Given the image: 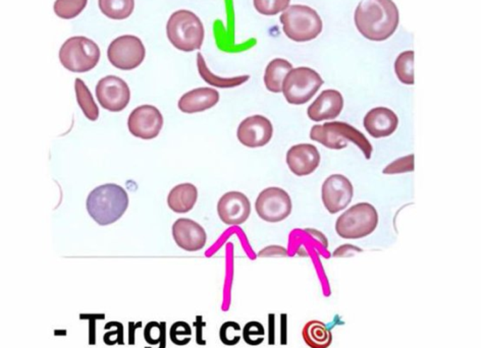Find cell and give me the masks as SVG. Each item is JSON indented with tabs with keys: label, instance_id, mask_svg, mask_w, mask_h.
<instances>
[{
	"label": "cell",
	"instance_id": "484cf974",
	"mask_svg": "<svg viewBox=\"0 0 481 348\" xmlns=\"http://www.w3.org/2000/svg\"><path fill=\"white\" fill-rule=\"evenodd\" d=\"M74 91H76L77 101L83 111L84 116L89 120L95 121L99 118V108L95 103L93 96L86 84L81 79L74 81Z\"/></svg>",
	"mask_w": 481,
	"mask_h": 348
},
{
	"label": "cell",
	"instance_id": "e0dca14e",
	"mask_svg": "<svg viewBox=\"0 0 481 348\" xmlns=\"http://www.w3.org/2000/svg\"><path fill=\"white\" fill-rule=\"evenodd\" d=\"M344 108V97L337 90L322 91L307 109L308 118L315 123L337 118Z\"/></svg>",
	"mask_w": 481,
	"mask_h": 348
},
{
	"label": "cell",
	"instance_id": "30bf717a",
	"mask_svg": "<svg viewBox=\"0 0 481 348\" xmlns=\"http://www.w3.org/2000/svg\"><path fill=\"white\" fill-rule=\"evenodd\" d=\"M353 197V184L345 175H331L322 184V203L331 214H337L345 210L351 204Z\"/></svg>",
	"mask_w": 481,
	"mask_h": 348
},
{
	"label": "cell",
	"instance_id": "d4e9b609",
	"mask_svg": "<svg viewBox=\"0 0 481 348\" xmlns=\"http://www.w3.org/2000/svg\"><path fill=\"white\" fill-rule=\"evenodd\" d=\"M100 11L111 20H125L132 15L135 0H98Z\"/></svg>",
	"mask_w": 481,
	"mask_h": 348
},
{
	"label": "cell",
	"instance_id": "f1b7e54d",
	"mask_svg": "<svg viewBox=\"0 0 481 348\" xmlns=\"http://www.w3.org/2000/svg\"><path fill=\"white\" fill-rule=\"evenodd\" d=\"M87 4L88 0H57L53 9L58 18L71 20L80 15Z\"/></svg>",
	"mask_w": 481,
	"mask_h": 348
},
{
	"label": "cell",
	"instance_id": "cb8c5ba5",
	"mask_svg": "<svg viewBox=\"0 0 481 348\" xmlns=\"http://www.w3.org/2000/svg\"><path fill=\"white\" fill-rule=\"evenodd\" d=\"M197 69L199 72L201 78L205 83L210 86L221 89H231L239 87L243 84L249 81V76H239L233 77V78H221V77L216 76L207 67L205 62L204 57L200 52L197 53Z\"/></svg>",
	"mask_w": 481,
	"mask_h": 348
},
{
	"label": "cell",
	"instance_id": "74e56055",
	"mask_svg": "<svg viewBox=\"0 0 481 348\" xmlns=\"http://www.w3.org/2000/svg\"><path fill=\"white\" fill-rule=\"evenodd\" d=\"M304 231L306 233H307V235H309L310 237L314 238V240H316L317 242H319V244L322 245V247H324V249H328V240L324 233L321 232L319 230H314V228H306Z\"/></svg>",
	"mask_w": 481,
	"mask_h": 348
},
{
	"label": "cell",
	"instance_id": "52a82bcc",
	"mask_svg": "<svg viewBox=\"0 0 481 348\" xmlns=\"http://www.w3.org/2000/svg\"><path fill=\"white\" fill-rule=\"evenodd\" d=\"M321 74L310 67L293 69L287 74L282 84V94L287 102L293 105H303L314 97L324 85Z\"/></svg>",
	"mask_w": 481,
	"mask_h": 348
},
{
	"label": "cell",
	"instance_id": "ffe728a7",
	"mask_svg": "<svg viewBox=\"0 0 481 348\" xmlns=\"http://www.w3.org/2000/svg\"><path fill=\"white\" fill-rule=\"evenodd\" d=\"M198 200V190L192 184H177L167 196V205L175 213L184 214L190 212Z\"/></svg>",
	"mask_w": 481,
	"mask_h": 348
},
{
	"label": "cell",
	"instance_id": "8d00e7d4",
	"mask_svg": "<svg viewBox=\"0 0 481 348\" xmlns=\"http://www.w3.org/2000/svg\"><path fill=\"white\" fill-rule=\"evenodd\" d=\"M357 253H362L360 247L353 245H343L335 249L333 257L335 258H343V257H352Z\"/></svg>",
	"mask_w": 481,
	"mask_h": 348
},
{
	"label": "cell",
	"instance_id": "d6a6232c",
	"mask_svg": "<svg viewBox=\"0 0 481 348\" xmlns=\"http://www.w3.org/2000/svg\"><path fill=\"white\" fill-rule=\"evenodd\" d=\"M192 336V329L186 322L179 321L172 325L170 329V337L174 344L183 347L188 344Z\"/></svg>",
	"mask_w": 481,
	"mask_h": 348
},
{
	"label": "cell",
	"instance_id": "8992f818",
	"mask_svg": "<svg viewBox=\"0 0 481 348\" xmlns=\"http://www.w3.org/2000/svg\"><path fill=\"white\" fill-rule=\"evenodd\" d=\"M60 62L72 72H87L94 69L100 60L99 46L84 36L71 37L60 49Z\"/></svg>",
	"mask_w": 481,
	"mask_h": 348
},
{
	"label": "cell",
	"instance_id": "4fadbf2b",
	"mask_svg": "<svg viewBox=\"0 0 481 348\" xmlns=\"http://www.w3.org/2000/svg\"><path fill=\"white\" fill-rule=\"evenodd\" d=\"M272 121L258 114L245 118L237 130V137L240 144L251 149L266 146L272 141Z\"/></svg>",
	"mask_w": 481,
	"mask_h": 348
},
{
	"label": "cell",
	"instance_id": "1f68e13d",
	"mask_svg": "<svg viewBox=\"0 0 481 348\" xmlns=\"http://www.w3.org/2000/svg\"><path fill=\"white\" fill-rule=\"evenodd\" d=\"M254 8L263 16H275L286 11L291 0H253Z\"/></svg>",
	"mask_w": 481,
	"mask_h": 348
},
{
	"label": "cell",
	"instance_id": "d590c367",
	"mask_svg": "<svg viewBox=\"0 0 481 348\" xmlns=\"http://www.w3.org/2000/svg\"><path fill=\"white\" fill-rule=\"evenodd\" d=\"M288 256V249L281 245H268L265 249H261L258 253V257L265 258V257H287Z\"/></svg>",
	"mask_w": 481,
	"mask_h": 348
},
{
	"label": "cell",
	"instance_id": "44dd1931",
	"mask_svg": "<svg viewBox=\"0 0 481 348\" xmlns=\"http://www.w3.org/2000/svg\"><path fill=\"white\" fill-rule=\"evenodd\" d=\"M324 125L340 139L356 145L367 160L371 158L373 150L372 145L368 141L367 137L362 134L360 130L352 127L349 123H343V121H329V123H324Z\"/></svg>",
	"mask_w": 481,
	"mask_h": 348
},
{
	"label": "cell",
	"instance_id": "4316f807",
	"mask_svg": "<svg viewBox=\"0 0 481 348\" xmlns=\"http://www.w3.org/2000/svg\"><path fill=\"white\" fill-rule=\"evenodd\" d=\"M394 72L399 81L405 85H414V51L402 52L394 62Z\"/></svg>",
	"mask_w": 481,
	"mask_h": 348
},
{
	"label": "cell",
	"instance_id": "e575fe53",
	"mask_svg": "<svg viewBox=\"0 0 481 348\" xmlns=\"http://www.w3.org/2000/svg\"><path fill=\"white\" fill-rule=\"evenodd\" d=\"M414 154L406 156V157L399 158L394 160L391 164L382 170V174L385 175H394L407 174V172H414Z\"/></svg>",
	"mask_w": 481,
	"mask_h": 348
},
{
	"label": "cell",
	"instance_id": "9c48e42d",
	"mask_svg": "<svg viewBox=\"0 0 481 348\" xmlns=\"http://www.w3.org/2000/svg\"><path fill=\"white\" fill-rule=\"evenodd\" d=\"M292 209L293 204L289 193L277 186L265 189L256 198L257 215L270 223L284 221L291 215Z\"/></svg>",
	"mask_w": 481,
	"mask_h": 348
},
{
	"label": "cell",
	"instance_id": "7a4b0ae2",
	"mask_svg": "<svg viewBox=\"0 0 481 348\" xmlns=\"http://www.w3.org/2000/svg\"><path fill=\"white\" fill-rule=\"evenodd\" d=\"M87 211L97 224L111 225L123 217L128 207L127 191L121 186L106 184L89 193Z\"/></svg>",
	"mask_w": 481,
	"mask_h": 348
},
{
	"label": "cell",
	"instance_id": "ba28073f",
	"mask_svg": "<svg viewBox=\"0 0 481 348\" xmlns=\"http://www.w3.org/2000/svg\"><path fill=\"white\" fill-rule=\"evenodd\" d=\"M146 49L143 42L134 35H123L109 44L107 58L116 69L132 71L144 62Z\"/></svg>",
	"mask_w": 481,
	"mask_h": 348
},
{
	"label": "cell",
	"instance_id": "2e32d148",
	"mask_svg": "<svg viewBox=\"0 0 481 348\" xmlns=\"http://www.w3.org/2000/svg\"><path fill=\"white\" fill-rule=\"evenodd\" d=\"M172 231L175 242L184 251H200L206 245V231L192 219H177L172 224Z\"/></svg>",
	"mask_w": 481,
	"mask_h": 348
},
{
	"label": "cell",
	"instance_id": "277c9868",
	"mask_svg": "<svg viewBox=\"0 0 481 348\" xmlns=\"http://www.w3.org/2000/svg\"><path fill=\"white\" fill-rule=\"evenodd\" d=\"M280 21L289 39L295 42H308L319 37L322 32V20L316 11L303 4L289 6Z\"/></svg>",
	"mask_w": 481,
	"mask_h": 348
},
{
	"label": "cell",
	"instance_id": "5b68a950",
	"mask_svg": "<svg viewBox=\"0 0 481 348\" xmlns=\"http://www.w3.org/2000/svg\"><path fill=\"white\" fill-rule=\"evenodd\" d=\"M378 221L377 210L373 205L358 203L338 217L336 231L345 240H360L377 230Z\"/></svg>",
	"mask_w": 481,
	"mask_h": 348
},
{
	"label": "cell",
	"instance_id": "3957f363",
	"mask_svg": "<svg viewBox=\"0 0 481 348\" xmlns=\"http://www.w3.org/2000/svg\"><path fill=\"white\" fill-rule=\"evenodd\" d=\"M167 35L177 50L192 52L199 50L204 41V26L196 13L187 9L175 11L167 24Z\"/></svg>",
	"mask_w": 481,
	"mask_h": 348
},
{
	"label": "cell",
	"instance_id": "603a6c76",
	"mask_svg": "<svg viewBox=\"0 0 481 348\" xmlns=\"http://www.w3.org/2000/svg\"><path fill=\"white\" fill-rule=\"evenodd\" d=\"M303 339L310 348H328L333 342V334L321 321L312 320L303 327Z\"/></svg>",
	"mask_w": 481,
	"mask_h": 348
},
{
	"label": "cell",
	"instance_id": "d6986e66",
	"mask_svg": "<svg viewBox=\"0 0 481 348\" xmlns=\"http://www.w3.org/2000/svg\"><path fill=\"white\" fill-rule=\"evenodd\" d=\"M219 101V93L216 89L203 87L194 89L179 98V111L187 114L198 113L211 109Z\"/></svg>",
	"mask_w": 481,
	"mask_h": 348
},
{
	"label": "cell",
	"instance_id": "6da1fadb",
	"mask_svg": "<svg viewBox=\"0 0 481 348\" xmlns=\"http://www.w3.org/2000/svg\"><path fill=\"white\" fill-rule=\"evenodd\" d=\"M354 21L362 36L380 42L393 36L398 29L400 13L393 0H361Z\"/></svg>",
	"mask_w": 481,
	"mask_h": 348
},
{
	"label": "cell",
	"instance_id": "8fae6325",
	"mask_svg": "<svg viewBox=\"0 0 481 348\" xmlns=\"http://www.w3.org/2000/svg\"><path fill=\"white\" fill-rule=\"evenodd\" d=\"M163 127V116L160 109L153 105H141L131 112L128 128L131 134L139 139L153 140L158 137Z\"/></svg>",
	"mask_w": 481,
	"mask_h": 348
},
{
	"label": "cell",
	"instance_id": "83f0119b",
	"mask_svg": "<svg viewBox=\"0 0 481 348\" xmlns=\"http://www.w3.org/2000/svg\"><path fill=\"white\" fill-rule=\"evenodd\" d=\"M310 139L324 145V147L331 149V150H343L348 146L347 141L338 137L324 125H317L312 127L311 130H310Z\"/></svg>",
	"mask_w": 481,
	"mask_h": 348
},
{
	"label": "cell",
	"instance_id": "f546056e",
	"mask_svg": "<svg viewBox=\"0 0 481 348\" xmlns=\"http://www.w3.org/2000/svg\"><path fill=\"white\" fill-rule=\"evenodd\" d=\"M144 338L148 344L158 348L165 347V325L149 322L144 329Z\"/></svg>",
	"mask_w": 481,
	"mask_h": 348
},
{
	"label": "cell",
	"instance_id": "ac0fdd59",
	"mask_svg": "<svg viewBox=\"0 0 481 348\" xmlns=\"http://www.w3.org/2000/svg\"><path fill=\"white\" fill-rule=\"evenodd\" d=\"M363 125L371 137L380 139L389 137L396 132L399 125V118L392 109L375 107L366 113Z\"/></svg>",
	"mask_w": 481,
	"mask_h": 348
},
{
	"label": "cell",
	"instance_id": "7402d4cb",
	"mask_svg": "<svg viewBox=\"0 0 481 348\" xmlns=\"http://www.w3.org/2000/svg\"><path fill=\"white\" fill-rule=\"evenodd\" d=\"M293 64L282 58H275L266 67L265 72V85L270 92L282 93V84L287 74L293 69Z\"/></svg>",
	"mask_w": 481,
	"mask_h": 348
},
{
	"label": "cell",
	"instance_id": "836d02e7",
	"mask_svg": "<svg viewBox=\"0 0 481 348\" xmlns=\"http://www.w3.org/2000/svg\"><path fill=\"white\" fill-rule=\"evenodd\" d=\"M240 335H242V331H240V325L237 322H226V323L221 325V329H219V338H221V342L228 345V347H233V345L238 344L240 340Z\"/></svg>",
	"mask_w": 481,
	"mask_h": 348
},
{
	"label": "cell",
	"instance_id": "4dcf8cb0",
	"mask_svg": "<svg viewBox=\"0 0 481 348\" xmlns=\"http://www.w3.org/2000/svg\"><path fill=\"white\" fill-rule=\"evenodd\" d=\"M242 337L245 342L251 347L260 345L265 341V327L257 321L248 322L243 328Z\"/></svg>",
	"mask_w": 481,
	"mask_h": 348
},
{
	"label": "cell",
	"instance_id": "7c38bea8",
	"mask_svg": "<svg viewBox=\"0 0 481 348\" xmlns=\"http://www.w3.org/2000/svg\"><path fill=\"white\" fill-rule=\"evenodd\" d=\"M95 92L102 108L109 111H123L130 103V88L123 79L116 76H107L100 79Z\"/></svg>",
	"mask_w": 481,
	"mask_h": 348
},
{
	"label": "cell",
	"instance_id": "5bb4252c",
	"mask_svg": "<svg viewBox=\"0 0 481 348\" xmlns=\"http://www.w3.org/2000/svg\"><path fill=\"white\" fill-rule=\"evenodd\" d=\"M217 214L226 225H242L251 215V203L245 193L228 191L219 198Z\"/></svg>",
	"mask_w": 481,
	"mask_h": 348
},
{
	"label": "cell",
	"instance_id": "9a60e30c",
	"mask_svg": "<svg viewBox=\"0 0 481 348\" xmlns=\"http://www.w3.org/2000/svg\"><path fill=\"white\" fill-rule=\"evenodd\" d=\"M321 153L312 144H298L287 152V164L296 176L312 174L321 164Z\"/></svg>",
	"mask_w": 481,
	"mask_h": 348
}]
</instances>
